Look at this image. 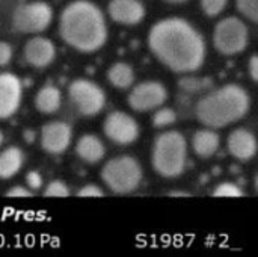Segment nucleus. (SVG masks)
Returning <instances> with one entry per match:
<instances>
[{
    "label": "nucleus",
    "instance_id": "nucleus-32",
    "mask_svg": "<svg viewBox=\"0 0 258 257\" xmlns=\"http://www.w3.org/2000/svg\"><path fill=\"white\" fill-rule=\"evenodd\" d=\"M33 136H35L33 130H24V139H26L27 142H32V141H33Z\"/></svg>",
    "mask_w": 258,
    "mask_h": 257
},
{
    "label": "nucleus",
    "instance_id": "nucleus-10",
    "mask_svg": "<svg viewBox=\"0 0 258 257\" xmlns=\"http://www.w3.org/2000/svg\"><path fill=\"white\" fill-rule=\"evenodd\" d=\"M103 132L113 144L130 145L139 138V124L132 115L122 111H113L106 117Z\"/></svg>",
    "mask_w": 258,
    "mask_h": 257
},
{
    "label": "nucleus",
    "instance_id": "nucleus-17",
    "mask_svg": "<svg viewBox=\"0 0 258 257\" xmlns=\"http://www.w3.org/2000/svg\"><path fill=\"white\" fill-rule=\"evenodd\" d=\"M221 145V138L215 132V129H201L194 133L192 148L195 155L201 159H209L216 155Z\"/></svg>",
    "mask_w": 258,
    "mask_h": 257
},
{
    "label": "nucleus",
    "instance_id": "nucleus-28",
    "mask_svg": "<svg viewBox=\"0 0 258 257\" xmlns=\"http://www.w3.org/2000/svg\"><path fill=\"white\" fill-rule=\"evenodd\" d=\"M12 45L9 42L0 41V67H6L12 59Z\"/></svg>",
    "mask_w": 258,
    "mask_h": 257
},
{
    "label": "nucleus",
    "instance_id": "nucleus-15",
    "mask_svg": "<svg viewBox=\"0 0 258 257\" xmlns=\"http://www.w3.org/2000/svg\"><path fill=\"white\" fill-rule=\"evenodd\" d=\"M227 147L233 158L240 162H248L257 155V138L251 130L239 127L228 135Z\"/></svg>",
    "mask_w": 258,
    "mask_h": 257
},
{
    "label": "nucleus",
    "instance_id": "nucleus-29",
    "mask_svg": "<svg viewBox=\"0 0 258 257\" xmlns=\"http://www.w3.org/2000/svg\"><path fill=\"white\" fill-rule=\"evenodd\" d=\"M77 197H104V192L97 186V185H85L83 188L79 189Z\"/></svg>",
    "mask_w": 258,
    "mask_h": 257
},
{
    "label": "nucleus",
    "instance_id": "nucleus-30",
    "mask_svg": "<svg viewBox=\"0 0 258 257\" xmlns=\"http://www.w3.org/2000/svg\"><path fill=\"white\" fill-rule=\"evenodd\" d=\"M33 194L24 188V186H12L8 192H6V197L9 198H17V197H23V198H27V197H32Z\"/></svg>",
    "mask_w": 258,
    "mask_h": 257
},
{
    "label": "nucleus",
    "instance_id": "nucleus-18",
    "mask_svg": "<svg viewBox=\"0 0 258 257\" xmlns=\"http://www.w3.org/2000/svg\"><path fill=\"white\" fill-rule=\"evenodd\" d=\"M24 164V153L20 147H8L0 151V179L6 180L14 177Z\"/></svg>",
    "mask_w": 258,
    "mask_h": 257
},
{
    "label": "nucleus",
    "instance_id": "nucleus-26",
    "mask_svg": "<svg viewBox=\"0 0 258 257\" xmlns=\"http://www.w3.org/2000/svg\"><path fill=\"white\" fill-rule=\"evenodd\" d=\"M70 188L62 180H53L50 182L44 189V197H68Z\"/></svg>",
    "mask_w": 258,
    "mask_h": 257
},
{
    "label": "nucleus",
    "instance_id": "nucleus-4",
    "mask_svg": "<svg viewBox=\"0 0 258 257\" xmlns=\"http://www.w3.org/2000/svg\"><path fill=\"white\" fill-rule=\"evenodd\" d=\"M187 162V142L183 133L169 130L160 133L153 144L151 165L154 171L165 177L174 179L183 174Z\"/></svg>",
    "mask_w": 258,
    "mask_h": 257
},
{
    "label": "nucleus",
    "instance_id": "nucleus-13",
    "mask_svg": "<svg viewBox=\"0 0 258 257\" xmlns=\"http://www.w3.org/2000/svg\"><path fill=\"white\" fill-rule=\"evenodd\" d=\"M24 59L33 68H47L56 58L53 41L44 36H33L24 44Z\"/></svg>",
    "mask_w": 258,
    "mask_h": 257
},
{
    "label": "nucleus",
    "instance_id": "nucleus-11",
    "mask_svg": "<svg viewBox=\"0 0 258 257\" xmlns=\"http://www.w3.org/2000/svg\"><path fill=\"white\" fill-rule=\"evenodd\" d=\"M73 141V129L63 121H50L41 129V147L48 155H62Z\"/></svg>",
    "mask_w": 258,
    "mask_h": 257
},
{
    "label": "nucleus",
    "instance_id": "nucleus-27",
    "mask_svg": "<svg viewBox=\"0 0 258 257\" xmlns=\"http://www.w3.org/2000/svg\"><path fill=\"white\" fill-rule=\"evenodd\" d=\"M42 182H44L42 176L38 171H29L26 174V183H27L29 189H32V191H38L42 186Z\"/></svg>",
    "mask_w": 258,
    "mask_h": 257
},
{
    "label": "nucleus",
    "instance_id": "nucleus-9",
    "mask_svg": "<svg viewBox=\"0 0 258 257\" xmlns=\"http://www.w3.org/2000/svg\"><path fill=\"white\" fill-rule=\"evenodd\" d=\"M168 100V89L162 82L157 80H145L132 88L127 95L128 106L136 112H148L154 111L165 105Z\"/></svg>",
    "mask_w": 258,
    "mask_h": 257
},
{
    "label": "nucleus",
    "instance_id": "nucleus-23",
    "mask_svg": "<svg viewBox=\"0 0 258 257\" xmlns=\"http://www.w3.org/2000/svg\"><path fill=\"white\" fill-rule=\"evenodd\" d=\"M237 11L251 23H258V0H236Z\"/></svg>",
    "mask_w": 258,
    "mask_h": 257
},
{
    "label": "nucleus",
    "instance_id": "nucleus-7",
    "mask_svg": "<svg viewBox=\"0 0 258 257\" xmlns=\"http://www.w3.org/2000/svg\"><path fill=\"white\" fill-rule=\"evenodd\" d=\"M68 97L74 109L83 117L98 115L106 105V94L95 82L77 79L68 86Z\"/></svg>",
    "mask_w": 258,
    "mask_h": 257
},
{
    "label": "nucleus",
    "instance_id": "nucleus-19",
    "mask_svg": "<svg viewBox=\"0 0 258 257\" xmlns=\"http://www.w3.org/2000/svg\"><path fill=\"white\" fill-rule=\"evenodd\" d=\"M62 105V94L54 85L42 86L35 95V108L45 115H51L59 111Z\"/></svg>",
    "mask_w": 258,
    "mask_h": 257
},
{
    "label": "nucleus",
    "instance_id": "nucleus-22",
    "mask_svg": "<svg viewBox=\"0 0 258 257\" xmlns=\"http://www.w3.org/2000/svg\"><path fill=\"white\" fill-rule=\"evenodd\" d=\"M177 121V112L171 108H157L156 114L153 115V126L157 129L168 127Z\"/></svg>",
    "mask_w": 258,
    "mask_h": 257
},
{
    "label": "nucleus",
    "instance_id": "nucleus-34",
    "mask_svg": "<svg viewBox=\"0 0 258 257\" xmlns=\"http://www.w3.org/2000/svg\"><path fill=\"white\" fill-rule=\"evenodd\" d=\"M3 141H5V136H3V132L0 130V147H2V144H3Z\"/></svg>",
    "mask_w": 258,
    "mask_h": 257
},
{
    "label": "nucleus",
    "instance_id": "nucleus-24",
    "mask_svg": "<svg viewBox=\"0 0 258 257\" xmlns=\"http://www.w3.org/2000/svg\"><path fill=\"white\" fill-rule=\"evenodd\" d=\"M200 5H201V9L203 12L213 18V17H218L219 14H222L228 5V0H200Z\"/></svg>",
    "mask_w": 258,
    "mask_h": 257
},
{
    "label": "nucleus",
    "instance_id": "nucleus-20",
    "mask_svg": "<svg viewBox=\"0 0 258 257\" xmlns=\"http://www.w3.org/2000/svg\"><path fill=\"white\" fill-rule=\"evenodd\" d=\"M107 80L118 89H128L135 83V70L125 62H116L107 70Z\"/></svg>",
    "mask_w": 258,
    "mask_h": 257
},
{
    "label": "nucleus",
    "instance_id": "nucleus-33",
    "mask_svg": "<svg viewBox=\"0 0 258 257\" xmlns=\"http://www.w3.org/2000/svg\"><path fill=\"white\" fill-rule=\"evenodd\" d=\"M169 195H172V197H189V194L187 192H181V191H175V192H171Z\"/></svg>",
    "mask_w": 258,
    "mask_h": 257
},
{
    "label": "nucleus",
    "instance_id": "nucleus-16",
    "mask_svg": "<svg viewBox=\"0 0 258 257\" xmlns=\"http://www.w3.org/2000/svg\"><path fill=\"white\" fill-rule=\"evenodd\" d=\"M104 153L106 148L103 141L92 133L80 136V139L76 144V155L79 156V159L91 165L98 164L104 158Z\"/></svg>",
    "mask_w": 258,
    "mask_h": 257
},
{
    "label": "nucleus",
    "instance_id": "nucleus-35",
    "mask_svg": "<svg viewBox=\"0 0 258 257\" xmlns=\"http://www.w3.org/2000/svg\"><path fill=\"white\" fill-rule=\"evenodd\" d=\"M166 2H169V3H183L186 0H166Z\"/></svg>",
    "mask_w": 258,
    "mask_h": 257
},
{
    "label": "nucleus",
    "instance_id": "nucleus-2",
    "mask_svg": "<svg viewBox=\"0 0 258 257\" xmlns=\"http://www.w3.org/2000/svg\"><path fill=\"white\" fill-rule=\"evenodd\" d=\"M59 35L74 50L94 53L107 41L104 14L91 0H74L60 12Z\"/></svg>",
    "mask_w": 258,
    "mask_h": 257
},
{
    "label": "nucleus",
    "instance_id": "nucleus-21",
    "mask_svg": "<svg viewBox=\"0 0 258 257\" xmlns=\"http://www.w3.org/2000/svg\"><path fill=\"white\" fill-rule=\"evenodd\" d=\"M180 88L184 91V92H189V94H195V92H200L209 86H212V80L209 79H198V77H192V76H186L183 79H180L178 82Z\"/></svg>",
    "mask_w": 258,
    "mask_h": 257
},
{
    "label": "nucleus",
    "instance_id": "nucleus-1",
    "mask_svg": "<svg viewBox=\"0 0 258 257\" xmlns=\"http://www.w3.org/2000/svg\"><path fill=\"white\" fill-rule=\"evenodd\" d=\"M147 41L156 59L174 73H194L206 61V39L184 18L159 20L150 29Z\"/></svg>",
    "mask_w": 258,
    "mask_h": 257
},
{
    "label": "nucleus",
    "instance_id": "nucleus-25",
    "mask_svg": "<svg viewBox=\"0 0 258 257\" xmlns=\"http://www.w3.org/2000/svg\"><path fill=\"white\" fill-rule=\"evenodd\" d=\"M243 191L231 182H224L219 183L215 191H213V197H230V198H237V197H243Z\"/></svg>",
    "mask_w": 258,
    "mask_h": 257
},
{
    "label": "nucleus",
    "instance_id": "nucleus-5",
    "mask_svg": "<svg viewBox=\"0 0 258 257\" xmlns=\"http://www.w3.org/2000/svg\"><path fill=\"white\" fill-rule=\"evenodd\" d=\"M142 167L133 156L122 155L107 161L101 170V180L118 195L132 194L142 182Z\"/></svg>",
    "mask_w": 258,
    "mask_h": 257
},
{
    "label": "nucleus",
    "instance_id": "nucleus-8",
    "mask_svg": "<svg viewBox=\"0 0 258 257\" xmlns=\"http://www.w3.org/2000/svg\"><path fill=\"white\" fill-rule=\"evenodd\" d=\"M53 20V9L45 2H30L15 8L12 27L21 33H41Z\"/></svg>",
    "mask_w": 258,
    "mask_h": 257
},
{
    "label": "nucleus",
    "instance_id": "nucleus-3",
    "mask_svg": "<svg viewBox=\"0 0 258 257\" xmlns=\"http://www.w3.org/2000/svg\"><path fill=\"white\" fill-rule=\"evenodd\" d=\"M251 108L248 91L237 85L228 83L206 94L195 108V115L201 124L209 129H222L242 120Z\"/></svg>",
    "mask_w": 258,
    "mask_h": 257
},
{
    "label": "nucleus",
    "instance_id": "nucleus-12",
    "mask_svg": "<svg viewBox=\"0 0 258 257\" xmlns=\"http://www.w3.org/2000/svg\"><path fill=\"white\" fill-rule=\"evenodd\" d=\"M23 98L21 80L12 73H0V120L11 118Z\"/></svg>",
    "mask_w": 258,
    "mask_h": 257
},
{
    "label": "nucleus",
    "instance_id": "nucleus-31",
    "mask_svg": "<svg viewBox=\"0 0 258 257\" xmlns=\"http://www.w3.org/2000/svg\"><path fill=\"white\" fill-rule=\"evenodd\" d=\"M248 73H249V77L254 83L258 82V56L257 55H252L249 58V62H248Z\"/></svg>",
    "mask_w": 258,
    "mask_h": 257
},
{
    "label": "nucleus",
    "instance_id": "nucleus-14",
    "mask_svg": "<svg viewBox=\"0 0 258 257\" xmlns=\"http://www.w3.org/2000/svg\"><path fill=\"white\" fill-rule=\"evenodd\" d=\"M107 12L115 23L125 26L139 24L145 18V6L141 0H110Z\"/></svg>",
    "mask_w": 258,
    "mask_h": 257
},
{
    "label": "nucleus",
    "instance_id": "nucleus-6",
    "mask_svg": "<svg viewBox=\"0 0 258 257\" xmlns=\"http://www.w3.org/2000/svg\"><path fill=\"white\" fill-rule=\"evenodd\" d=\"M249 44V29L243 20L227 17L221 20L213 30V45L224 56L242 53Z\"/></svg>",
    "mask_w": 258,
    "mask_h": 257
}]
</instances>
